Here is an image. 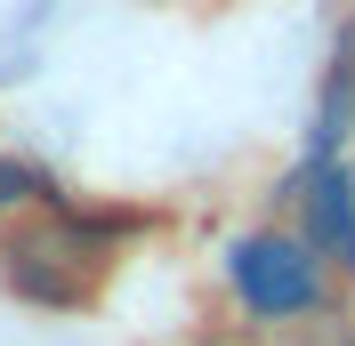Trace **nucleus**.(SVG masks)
Here are the masks:
<instances>
[{
    "mask_svg": "<svg viewBox=\"0 0 355 346\" xmlns=\"http://www.w3.org/2000/svg\"><path fill=\"white\" fill-rule=\"evenodd\" d=\"M307 234H315L323 258H339L355 274V185H347L339 161H315L307 170Z\"/></svg>",
    "mask_w": 355,
    "mask_h": 346,
    "instance_id": "7ed1b4c3",
    "label": "nucleus"
},
{
    "mask_svg": "<svg viewBox=\"0 0 355 346\" xmlns=\"http://www.w3.org/2000/svg\"><path fill=\"white\" fill-rule=\"evenodd\" d=\"M105 234H113V226L81 234L73 217H57V226H41V234H17V242H8V250H0V274H8L17 298L81 306V298H89V274H97V242H105Z\"/></svg>",
    "mask_w": 355,
    "mask_h": 346,
    "instance_id": "f257e3e1",
    "label": "nucleus"
},
{
    "mask_svg": "<svg viewBox=\"0 0 355 346\" xmlns=\"http://www.w3.org/2000/svg\"><path fill=\"white\" fill-rule=\"evenodd\" d=\"M226 274H234L243 306L266 314V322H291V314H315V306H323V266H315L307 242H291V234H250V242H234Z\"/></svg>",
    "mask_w": 355,
    "mask_h": 346,
    "instance_id": "f03ea898",
    "label": "nucleus"
},
{
    "mask_svg": "<svg viewBox=\"0 0 355 346\" xmlns=\"http://www.w3.org/2000/svg\"><path fill=\"white\" fill-rule=\"evenodd\" d=\"M24 194H33V177H24V170H8V161H0V210H8V201H24Z\"/></svg>",
    "mask_w": 355,
    "mask_h": 346,
    "instance_id": "20e7f679",
    "label": "nucleus"
}]
</instances>
